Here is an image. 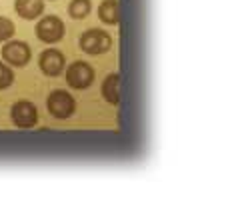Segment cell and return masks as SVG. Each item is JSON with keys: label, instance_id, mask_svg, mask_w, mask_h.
<instances>
[{"label": "cell", "instance_id": "cell-1", "mask_svg": "<svg viewBox=\"0 0 250 222\" xmlns=\"http://www.w3.org/2000/svg\"><path fill=\"white\" fill-rule=\"evenodd\" d=\"M78 44H80L82 52H86L90 56H98V54H104L112 48V36L102 28H90L80 36Z\"/></svg>", "mask_w": 250, "mask_h": 222}, {"label": "cell", "instance_id": "cell-2", "mask_svg": "<svg viewBox=\"0 0 250 222\" xmlns=\"http://www.w3.org/2000/svg\"><path fill=\"white\" fill-rule=\"evenodd\" d=\"M64 32H66L64 22H62V20L56 14L40 18L36 28H34L36 38L40 40V42H44V44H56V42H60V40L64 38Z\"/></svg>", "mask_w": 250, "mask_h": 222}, {"label": "cell", "instance_id": "cell-3", "mask_svg": "<svg viewBox=\"0 0 250 222\" xmlns=\"http://www.w3.org/2000/svg\"><path fill=\"white\" fill-rule=\"evenodd\" d=\"M46 108L54 118L66 120L76 110V100L68 90H52L46 98Z\"/></svg>", "mask_w": 250, "mask_h": 222}, {"label": "cell", "instance_id": "cell-4", "mask_svg": "<svg viewBox=\"0 0 250 222\" xmlns=\"http://www.w3.org/2000/svg\"><path fill=\"white\" fill-rule=\"evenodd\" d=\"M64 70H66V82L74 90H86L94 82V68L84 60H76Z\"/></svg>", "mask_w": 250, "mask_h": 222}, {"label": "cell", "instance_id": "cell-5", "mask_svg": "<svg viewBox=\"0 0 250 222\" xmlns=\"http://www.w3.org/2000/svg\"><path fill=\"white\" fill-rule=\"evenodd\" d=\"M2 60L8 64V66H16V68H22L30 62L32 58V50L26 42H22V40H6L4 46H2Z\"/></svg>", "mask_w": 250, "mask_h": 222}, {"label": "cell", "instance_id": "cell-6", "mask_svg": "<svg viewBox=\"0 0 250 222\" xmlns=\"http://www.w3.org/2000/svg\"><path fill=\"white\" fill-rule=\"evenodd\" d=\"M10 118L16 128H22V130L34 128L38 124V108L32 102H28V100H18L10 108Z\"/></svg>", "mask_w": 250, "mask_h": 222}, {"label": "cell", "instance_id": "cell-7", "mask_svg": "<svg viewBox=\"0 0 250 222\" xmlns=\"http://www.w3.org/2000/svg\"><path fill=\"white\" fill-rule=\"evenodd\" d=\"M38 66H40V70H42L44 76L54 78V76H60L62 72H64V68H66V58H64V54H62L60 50L48 48V50H44L42 54H40Z\"/></svg>", "mask_w": 250, "mask_h": 222}, {"label": "cell", "instance_id": "cell-8", "mask_svg": "<svg viewBox=\"0 0 250 222\" xmlns=\"http://www.w3.org/2000/svg\"><path fill=\"white\" fill-rule=\"evenodd\" d=\"M14 10L24 20H38L44 12V0H14Z\"/></svg>", "mask_w": 250, "mask_h": 222}, {"label": "cell", "instance_id": "cell-9", "mask_svg": "<svg viewBox=\"0 0 250 222\" xmlns=\"http://www.w3.org/2000/svg\"><path fill=\"white\" fill-rule=\"evenodd\" d=\"M104 100H106L108 104H118L120 102V76L116 72L108 74L106 78H104V82H102V88H100Z\"/></svg>", "mask_w": 250, "mask_h": 222}, {"label": "cell", "instance_id": "cell-10", "mask_svg": "<svg viewBox=\"0 0 250 222\" xmlns=\"http://www.w3.org/2000/svg\"><path fill=\"white\" fill-rule=\"evenodd\" d=\"M98 18L102 20L104 24H108V26L118 24V20H120V4H118V0H104V2H100Z\"/></svg>", "mask_w": 250, "mask_h": 222}, {"label": "cell", "instance_id": "cell-11", "mask_svg": "<svg viewBox=\"0 0 250 222\" xmlns=\"http://www.w3.org/2000/svg\"><path fill=\"white\" fill-rule=\"evenodd\" d=\"M90 10H92V0H72L68 4V14L74 20L86 18L90 14Z\"/></svg>", "mask_w": 250, "mask_h": 222}, {"label": "cell", "instance_id": "cell-12", "mask_svg": "<svg viewBox=\"0 0 250 222\" xmlns=\"http://www.w3.org/2000/svg\"><path fill=\"white\" fill-rule=\"evenodd\" d=\"M16 32V26L10 18L6 16H0V42H6V40H10Z\"/></svg>", "mask_w": 250, "mask_h": 222}, {"label": "cell", "instance_id": "cell-13", "mask_svg": "<svg viewBox=\"0 0 250 222\" xmlns=\"http://www.w3.org/2000/svg\"><path fill=\"white\" fill-rule=\"evenodd\" d=\"M14 82V72L6 62H0V90L10 88Z\"/></svg>", "mask_w": 250, "mask_h": 222}]
</instances>
